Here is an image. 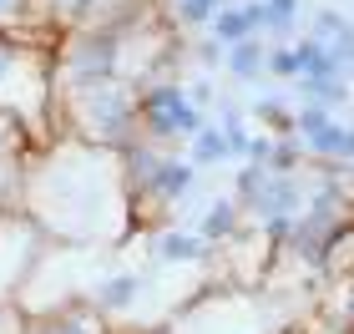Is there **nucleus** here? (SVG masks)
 Here are the masks:
<instances>
[{"label":"nucleus","mask_w":354,"mask_h":334,"mask_svg":"<svg viewBox=\"0 0 354 334\" xmlns=\"http://www.w3.org/2000/svg\"><path fill=\"white\" fill-rule=\"evenodd\" d=\"M329 314L339 319L344 329H354V274L334 284V299H329Z\"/></svg>","instance_id":"obj_16"},{"label":"nucleus","mask_w":354,"mask_h":334,"mask_svg":"<svg viewBox=\"0 0 354 334\" xmlns=\"http://www.w3.org/2000/svg\"><path fill=\"white\" fill-rule=\"evenodd\" d=\"M294 61H299V82H339V76H344V71L324 56V46H314L309 36L294 46Z\"/></svg>","instance_id":"obj_9"},{"label":"nucleus","mask_w":354,"mask_h":334,"mask_svg":"<svg viewBox=\"0 0 354 334\" xmlns=\"http://www.w3.org/2000/svg\"><path fill=\"white\" fill-rule=\"evenodd\" d=\"M137 289H142L137 274H117V279H106L102 289H96V304H102V309H127L137 299Z\"/></svg>","instance_id":"obj_14"},{"label":"nucleus","mask_w":354,"mask_h":334,"mask_svg":"<svg viewBox=\"0 0 354 334\" xmlns=\"http://www.w3.org/2000/svg\"><path fill=\"white\" fill-rule=\"evenodd\" d=\"M192 183H198V167H192L187 157H162V167L152 172V183L142 187V193L157 198V203H177V198L192 193Z\"/></svg>","instance_id":"obj_5"},{"label":"nucleus","mask_w":354,"mask_h":334,"mask_svg":"<svg viewBox=\"0 0 354 334\" xmlns=\"http://www.w3.org/2000/svg\"><path fill=\"white\" fill-rule=\"evenodd\" d=\"M263 41L259 36H248V41H238V46H228L223 51V61H228V76H238V82H259L263 76Z\"/></svg>","instance_id":"obj_8"},{"label":"nucleus","mask_w":354,"mask_h":334,"mask_svg":"<svg viewBox=\"0 0 354 334\" xmlns=\"http://www.w3.org/2000/svg\"><path fill=\"white\" fill-rule=\"evenodd\" d=\"M137 122H142V132L157 137V142H177V137H198L203 132V111L187 102V91L183 86H172V82H147L137 91Z\"/></svg>","instance_id":"obj_2"},{"label":"nucleus","mask_w":354,"mask_h":334,"mask_svg":"<svg viewBox=\"0 0 354 334\" xmlns=\"http://www.w3.org/2000/svg\"><path fill=\"white\" fill-rule=\"evenodd\" d=\"M294 137H299V147L309 157H319V163L354 167V132L329 117V106H304L294 117Z\"/></svg>","instance_id":"obj_3"},{"label":"nucleus","mask_w":354,"mask_h":334,"mask_svg":"<svg viewBox=\"0 0 354 334\" xmlns=\"http://www.w3.org/2000/svg\"><path fill=\"white\" fill-rule=\"evenodd\" d=\"M259 21L268 36H288L299 26V0H259Z\"/></svg>","instance_id":"obj_13"},{"label":"nucleus","mask_w":354,"mask_h":334,"mask_svg":"<svg viewBox=\"0 0 354 334\" xmlns=\"http://www.w3.org/2000/svg\"><path fill=\"white\" fill-rule=\"evenodd\" d=\"M21 6L26 0H0V21H6V15H21Z\"/></svg>","instance_id":"obj_23"},{"label":"nucleus","mask_w":354,"mask_h":334,"mask_svg":"<svg viewBox=\"0 0 354 334\" xmlns=\"http://www.w3.org/2000/svg\"><path fill=\"white\" fill-rule=\"evenodd\" d=\"M56 6H61V15H86L91 0H56Z\"/></svg>","instance_id":"obj_21"},{"label":"nucleus","mask_w":354,"mask_h":334,"mask_svg":"<svg viewBox=\"0 0 354 334\" xmlns=\"http://www.w3.org/2000/svg\"><path fill=\"white\" fill-rule=\"evenodd\" d=\"M192 106H207V102H213V86H207V82H198V86H192V97H187Z\"/></svg>","instance_id":"obj_22"},{"label":"nucleus","mask_w":354,"mask_h":334,"mask_svg":"<svg viewBox=\"0 0 354 334\" xmlns=\"http://www.w3.org/2000/svg\"><path fill=\"white\" fill-rule=\"evenodd\" d=\"M218 15V0H177V21L183 26H207Z\"/></svg>","instance_id":"obj_17"},{"label":"nucleus","mask_w":354,"mask_h":334,"mask_svg":"<svg viewBox=\"0 0 354 334\" xmlns=\"http://www.w3.org/2000/svg\"><path fill=\"white\" fill-rule=\"evenodd\" d=\"M238 203L233 198H218V203H207V213H203V223H198V238L203 243H223V238H233L238 233Z\"/></svg>","instance_id":"obj_7"},{"label":"nucleus","mask_w":354,"mask_h":334,"mask_svg":"<svg viewBox=\"0 0 354 334\" xmlns=\"http://www.w3.org/2000/svg\"><path fill=\"white\" fill-rule=\"evenodd\" d=\"M243 6H248V0H243Z\"/></svg>","instance_id":"obj_24"},{"label":"nucleus","mask_w":354,"mask_h":334,"mask_svg":"<svg viewBox=\"0 0 354 334\" xmlns=\"http://www.w3.org/2000/svg\"><path fill=\"white\" fill-rule=\"evenodd\" d=\"M207 26H213V36H218L223 46H238V41H248V36H259V26H253L248 6H228V10H218Z\"/></svg>","instance_id":"obj_10"},{"label":"nucleus","mask_w":354,"mask_h":334,"mask_svg":"<svg viewBox=\"0 0 354 334\" xmlns=\"http://www.w3.org/2000/svg\"><path fill=\"white\" fill-rule=\"evenodd\" d=\"M207 253V243L198 233H183V228H172V233H162L157 238V259H167V263H198Z\"/></svg>","instance_id":"obj_11"},{"label":"nucleus","mask_w":354,"mask_h":334,"mask_svg":"<svg viewBox=\"0 0 354 334\" xmlns=\"http://www.w3.org/2000/svg\"><path fill=\"white\" fill-rule=\"evenodd\" d=\"M41 334H96L86 319H61V324H46Z\"/></svg>","instance_id":"obj_19"},{"label":"nucleus","mask_w":354,"mask_h":334,"mask_svg":"<svg viewBox=\"0 0 354 334\" xmlns=\"http://www.w3.org/2000/svg\"><path fill=\"white\" fill-rule=\"evenodd\" d=\"M187 163H192V167L228 163V142H223V127H207V122H203V132L192 137V147H187Z\"/></svg>","instance_id":"obj_12"},{"label":"nucleus","mask_w":354,"mask_h":334,"mask_svg":"<svg viewBox=\"0 0 354 334\" xmlns=\"http://www.w3.org/2000/svg\"><path fill=\"white\" fill-rule=\"evenodd\" d=\"M349 172H354V167H349Z\"/></svg>","instance_id":"obj_25"},{"label":"nucleus","mask_w":354,"mask_h":334,"mask_svg":"<svg viewBox=\"0 0 354 334\" xmlns=\"http://www.w3.org/2000/svg\"><path fill=\"white\" fill-rule=\"evenodd\" d=\"M319 274L324 279H349L354 274V213L339 223V228H334V238L324 243V259H319Z\"/></svg>","instance_id":"obj_6"},{"label":"nucleus","mask_w":354,"mask_h":334,"mask_svg":"<svg viewBox=\"0 0 354 334\" xmlns=\"http://www.w3.org/2000/svg\"><path fill=\"white\" fill-rule=\"evenodd\" d=\"M253 117H259L263 127H273V137H294V111H288L279 97H263L259 106H253Z\"/></svg>","instance_id":"obj_15"},{"label":"nucleus","mask_w":354,"mask_h":334,"mask_svg":"<svg viewBox=\"0 0 354 334\" xmlns=\"http://www.w3.org/2000/svg\"><path fill=\"white\" fill-rule=\"evenodd\" d=\"M82 132L111 147H132L142 122H137V91H127L122 82H91L82 86Z\"/></svg>","instance_id":"obj_1"},{"label":"nucleus","mask_w":354,"mask_h":334,"mask_svg":"<svg viewBox=\"0 0 354 334\" xmlns=\"http://www.w3.org/2000/svg\"><path fill=\"white\" fill-rule=\"evenodd\" d=\"M263 71H273V76H299V61H294V46H273V51L263 56Z\"/></svg>","instance_id":"obj_18"},{"label":"nucleus","mask_w":354,"mask_h":334,"mask_svg":"<svg viewBox=\"0 0 354 334\" xmlns=\"http://www.w3.org/2000/svg\"><path fill=\"white\" fill-rule=\"evenodd\" d=\"M15 56H21V51H15V46H10L6 36H0V76H6V71L15 66Z\"/></svg>","instance_id":"obj_20"},{"label":"nucleus","mask_w":354,"mask_h":334,"mask_svg":"<svg viewBox=\"0 0 354 334\" xmlns=\"http://www.w3.org/2000/svg\"><path fill=\"white\" fill-rule=\"evenodd\" d=\"M309 41L314 46H324V56L334 61V66H354V26L344 21L339 10H314V21H309Z\"/></svg>","instance_id":"obj_4"}]
</instances>
